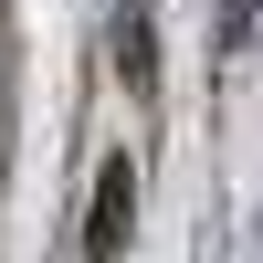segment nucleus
Here are the masks:
<instances>
[{
    "label": "nucleus",
    "instance_id": "f257e3e1",
    "mask_svg": "<svg viewBox=\"0 0 263 263\" xmlns=\"http://www.w3.org/2000/svg\"><path fill=\"white\" fill-rule=\"evenodd\" d=\"M126 221H137V168H105V190H95V221H84V242H95V253H116L126 242Z\"/></svg>",
    "mask_w": 263,
    "mask_h": 263
},
{
    "label": "nucleus",
    "instance_id": "f03ea898",
    "mask_svg": "<svg viewBox=\"0 0 263 263\" xmlns=\"http://www.w3.org/2000/svg\"><path fill=\"white\" fill-rule=\"evenodd\" d=\"M253 32V0H221V42H242Z\"/></svg>",
    "mask_w": 263,
    "mask_h": 263
}]
</instances>
